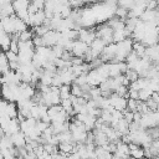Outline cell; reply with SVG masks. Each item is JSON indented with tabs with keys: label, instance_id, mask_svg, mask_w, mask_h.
Returning <instances> with one entry per match:
<instances>
[{
	"label": "cell",
	"instance_id": "1",
	"mask_svg": "<svg viewBox=\"0 0 159 159\" xmlns=\"http://www.w3.org/2000/svg\"><path fill=\"white\" fill-rule=\"evenodd\" d=\"M97 37L103 39V41L108 45L111 42H113V32L114 30L108 25V24H103L97 29Z\"/></svg>",
	"mask_w": 159,
	"mask_h": 159
},
{
	"label": "cell",
	"instance_id": "2",
	"mask_svg": "<svg viewBox=\"0 0 159 159\" xmlns=\"http://www.w3.org/2000/svg\"><path fill=\"white\" fill-rule=\"evenodd\" d=\"M88 48H89V46H88L86 42H83V41H81V40H75L71 52L73 53V56L83 57V55L86 53V51H87Z\"/></svg>",
	"mask_w": 159,
	"mask_h": 159
},
{
	"label": "cell",
	"instance_id": "3",
	"mask_svg": "<svg viewBox=\"0 0 159 159\" xmlns=\"http://www.w3.org/2000/svg\"><path fill=\"white\" fill-rule=\"evenodd\" d=\"M78 32H80V37H78V40H81V41L86 42L88 46H89V45L93 42V40L97 37V32H96L94 30L80 29V30H78Z\"/></svg>",
	"mask_w": 159,
	"mask_h": 159
},
{
	"label": "cell",
	"instance_id": "4",
	"mask_svg": "<svg viewBox=\"0 0 159 159\" xmlns=\"http://www.w3.org/2000/svg\"><path fill=\"white\" fill-rule=\"evenodd\" d=\"M106 46H107V43H106V42L103 41V39H101V37H96V39L93 40V42L89 45V47H91V50H92L94 57H99V56L102 55V52H103V50H104Z\"/></svg>",
	"mask_w": 159,
	"mask_h": 159
},
{
	"label": "cell",
	"instance_id": "5",
	"mask_svg": "<svg viewBox=\"0 0 159 159\" xmlns=\"http://www.w3.org/2000/svg\"><path fill=\"white\" fill-rule=\"evenodd\" d=\"M2 129L5 130V133H6V134L11 135V134H14V133H16V132L21 130L20 120H19L17 118H11V120L9 122V124H7L5 128H2Z\"/></svg>",
	"mask_w": 159,
	"mask_h": 159
},
{
	"label": "cell",
	"instance_id": "6",
	"mask_svg": "<svg viewBox=\"0 0 159 159\" xmlns=\"http://www.w3.org/2000/svg\"><path fill=\"white\" fill-rule=\"evenodd\" d=\"M11 139L14 142V145L20 148V147H25L26 145V135L22 130H19L14 134H11Z\"/></svg>",
	"mask_w": 159,
	"mask_h": 159
},
{
	"label": "cell",
	"instance_id": "7",
	"mask_svg": "<svg viewBox=\"0 0 159 159\" xmlns=\"http://www.w3.org/2000/svg\"><path fill=\"white\" fill-rule=\"evenodd\" d=\"M11 41H12L11 34H9V32H6L4 29H1V46H2L4 51H9V50H10Z\"/></svg>",
	"mask_w": 159,
	"mask_h": 159
},
{
	"label": "cell",
	"instance_id": "8",
	"mask_svg": "<svg viewBox=\"0 0 159 159\" xmlns=\"http://www.w3.org/2000/svg\"><path fill=\"white\" fill-rule=\"evenodd\" d=\"M129 36H128L125 29H123V30H114V32H113V42H120V41L125 40Z\"/></svg>",
	"mask_w": 159,
	"mask_h": 159
},
{
	"label": "cell",
	"instance_id": "9",
	"mask_svg": "<svg viewBox=\"0 0 159 159\" xmlns=\"http://www.w3.org/2000/svg\"><path fill=\"white\" fill-rule=\"evenodd\" d=\"M15 14V9H14V5L7 2V4H4L1 5V17L4 16H11Z\"/></svg>",
	"mask_w": 159,
	"mask_h": 159
},
{
	"label": "cell",
	"instance_id": "10",
	"mask_svg": "<svg viewBox=\"0 0 159 159\" xmlns=\"http://www.w3.org/2000/svg\"><path fill=\"white\" fill-rule=\"evenodd\" d=\"M71 96H72V93H71V86L70 84H62L60 87V97H61V99L70 98Z\"/></svg>",
	"mask_w": 159,
	"mask_h": 159
},
{
	"label": "cell",
	"instance_id": "11",
	"mask_svg": "<svg viewBox=\"0 0 159 159\" xmlns=\"http://www.w3.org/2000/svg\"><path fill=\"white\" fill-rule=\"evenodd\" d=\"M153 92H154V91L150 89L149 87H145V88L139 89V99H142V101H148L149 98H152Z\"/></svg>",
	"mask_w": 159,
	"mask_h": 159
},
{
	"label": "cell",
	"instance_id": "12",
	"mask_svg": "<svg viewBox=\"0 0 159 159\" xmlns=\"http://www.w3.org/2000/svg\"><path fill=\"white\" fill-rule=\"evenodd\" d=\"M51 29H50V26H47V25H45V24H42V25H39V26H34V32H35V35H39V36H43L46 32H48Z\"/></svg>",
	"mask_w": 159,
	"mask_h": 159
},
{
	"label": "cell",
	"instance_id": "13",
	"mask_svg": "<svg viewBox=\"0 0 159 159\" xmlns=\"http://www.w3.org/2000/svg\"><path fill=\"white\" fill-rule=\"evenodd\" d=\"M34 34L35 32L31 31V30H25V31H22V32L19 34V40L20 41H30V40H32Z\"/></svg>",
	"mask_w": 159,
	"mask_h": 159
},
{
	"label": "cell",
	"instance_id": "14",
	"mask_svg": "<svg viewBox=\"0 0 159 159\" xmlns=\"http://www.w3.org/2000/svg\"><path fill=\"white\" fill-rule=\"evenodd\" d=\"M125 76H127V78H128L130 82H134V81H137V80L139 78V73H138L135 70H132V68H128V70L125 71Z\"/></svg>",
	"mask_w": 159,
	"mask_h": 159
},
{
	"label": "cell",
	"instance_id": "15",
	"mask_svg": "<svg viewBox=\"0 0 159 159\" xmlns=\"http://www.w3.org/2000/svg\"><path fill=\"white\" fill-rule=\"evenodd\" d=\"M71 93H72L73 96H76V97L83 96L82 87H81L80 84H77V83H72V84H71Z\"/></svg>",
	"mask_w": 159,
	"mask_h": 159
},
{
	"label": "cell",
	"instance_id": "16",
	"mask_svg": "<svg viewBox=\"0 0 159 159\" xmlns=\"http://www.w3.org/2000/svg\"><path fill=\"white\" fill-rule=\"evenodd\" d=\"M118 5L122 7H125L127 10H130L135 5V0H118Z\"/></svg>",
	"mask_w": 159,
	"mask_h": 159
},
{
	"label": "cell",
	"instance_id": "17",
	"mask_svg": "<svg viewBox=\"0 0 159 159\" xmlns=\"http://www.w3.org/2000/svg\"><path fill=\"white\" fill-rule=\"evenodd\" d=\"M73 83H77V84H80V86H83V84L88 83V73H82V75L77 76Z\"/></svg>",
	"mask_w": 159,
	"mask_h": 159
},
{
	"label": "cell",
	"instance_id": "18",
	"mask_svg": "<svg viewBox=\"0 0 159 159\" xmlns=\"http://www.w3.org/2000/svg\"><path fill=\"white\" fill-rule=\"evenodd\" d=\"M116 15L119 17V19H125V17H128V10L125 9V7H122V6H119V7H117L116 9Z\"/></svg>",
	"mask_w": 159,
	"mask_h": 159
},
{
	"label": "cell",
	"instance_id": "19",
	"mask_svg": "<svg viewBox=\"0 0 159 159\" xmlns=\"http://www.w3.org/2000/svg\"><path fill=\"white\" fill-rule=\"evenodd\" d=\"M140 57L138 56V53L133 50L128 56H127V58H125V61H127V63H132V62H135V61H138Z\"/></svg>",
	"mask_w": 159,
	"mask_h": 159
},
{
	"label": "cell",
	"instance_id": "20",
	"mask_svg": "<svg viewBox=\"0 0 159 159\" xmlns=\"http://www.w3.org/2000/svg\"><path fill=\"white\" fill-rule=\"evenodd\" d=\"M138 101L139 99H135V98H128V109L135 112L137 111V107H138Z\"/></svg>",
	"mask_w": 159,
	"mask_h": 159
},
{
	"label": "cell",
	"instance_id": "21",
	"mask_svg": "<svg viewBox=\"0 0 159 159\" xmlns=\"http://www.w3.org/2000/svg\"><path fill=\"white\" fill-rule=\"evenodd\" d=\"M5 53H6V56H7V58H9L10 62L11 61H19V53H16V52H14L11 50L5 51Z\"/></svg>",
	"mask_w": 159,
	"mask_h": 159
},
{
	"label": "cell",
	"instance_id": "22",
	"mask_svg": "<svg viewBox=\"0 0 159 159\" xmlns=\"http://www.w3.org/2000/svg\"><path fill=\"white\" fill-rule=\"evenodd\" d=\"M130 155L134 157V158L144 157V155H145V154H144V149H142V148L139 147V148H137V149H134V150H130Z\"/></svg>",
	"mask_w": 159,
	"mask_h": 159
},
{
	"label": "cell",
	"instance_id": "23",
	"mask_svg": "<svg viewBox=\"0 0 159 159\" xmlns=\"http://www.w3.org/2000/svg\"><path fill=\"white\" fill-rule=\"evenodd\" d=\"M32 42H34L35 47L42 46V45H43V37H42V36H39V35H35V36L32 37Z\"/></svg>",
	"mask_w": 159,
	"mask_h": 159
},
{
	"label": "cell",
	"instance_id": "24",
	"mask_svg": "<svg viewBox=\"0 0 159 159\" xmlns=\"http://www.w3.org/2000/svg\"><path fill=\"white\" fill-rule=\"evenodd\" d=\"M7 2H10V0H1V5H4V4H7Z\"/></svg>",
	"mask_w": 159,
	"mask_h": 159
}]
</instances>
